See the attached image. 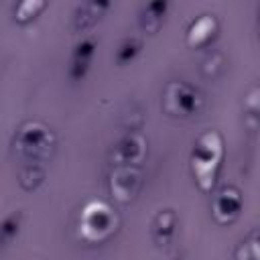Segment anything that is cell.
Instances as JSON below:
<instances>
[{
	"mask_svg": "<svg viewBox=\"0 0 260 260\" xmlns=\"http://www.w3.org/2000/svg\"><path fill=\"white\" fill-rule=\"evenodd\" d=\"M221 160H223L221 134L217 130L201 132L193 142L189 162H191V173L195 177V183L203 193H209L215 187Z\"/></svg>",
	"mask_w": 260,
	"mask_h": 260,
	"instance_id": "cell-1",
	"label": "cell"
},
{
	"mask_svg": "<svg viewBox=\"0 0 260 260\" xmlns=\"http://www.w3.org/2000/svg\"><path fill=\"white\" fill-rule=\"evenodd\" d=\"M55 146H57V138L53 130L39 120L22 122L12 136V150L22 160V165L49 162L55 152Z\"/></svg>",
	"mask_w": 260,
	"mask_h": 260,
	"instance_id": "cell-2",
	"label": "cell"
},
{
	"mask_svg": "<svg viewBox=\"0 0 260 260\" xmlns=\"http://www.w3.org/2000/svg\"><path fill=\"white\" fill-rule=\"evenodd\" d=\"M118 230V215L110 203L102 199H89L83 203L77 219L79 238L87 244H102Z\"/></svg>",
	"mask_w": 260,
	"mask_h": 260,
	"instance_id": "cell-3",
	"label": "cell"
},
{
	"mask_svg": "<svg viewBox=\"0 0 260 260\" xmlns=\"http://www.w3.org/2000/svg\"><path fill=\"white\" fill-rule=\"evenodd\" d=\"M205 106L203 93L187 81H169L162 93V108L171 116H197Z\"/></svg>",
	"mask_w": 260,
	"mask_h": 260,
	"instance_id": "cell-4",
	"label": "cell"
},
{
	"mask_svg": "<svg viewBox=\"0 0 260 260\" xmlns=\"http://www.w3.org/2000/svg\"><path fill=\"white\" fill-rule=\"evenodd\" d=\"M146 150L148 142L144 134L138 130H128L114 142L110 156L116 167H140L146 158Z\"/></svg>",
	"mask_w": 260,
	"mask_h": 260,
	"instance_id": "cell-5",
	"label": "cell"
},
{
	"mask_svg": "<svg viewBox=\"0 0 260 260\" xmlns=\"http://www.w3.org/2000/svg\"><path fill=\"white\" fill-rule=\"evenodd\" d=\"M142 185V173L138 167H114L108 179V189L114 201L118 203H130Z\"/></svg>",
	"mask_w": 260,
	"mask_h": 260,
	"instance_id": "cell-6",
	"label": "cell"
},
{
	"mask_svg": "<svg viewBox=\"0 0 260 260\" xmlns=\"http://www.w3.org/2000/svg\"><path fill=\"white\" fill-rule=\"evenodd\" d=\"M244 209V195L238 187L225 185L211 199V215L217 223H234Z\"/></svg>",
	"mask_w": 260,
	"mask_h": 260,
	"instance_id": "cell-7",
	"label": "cell"
},
{
	"mask_svg": "<svg viewBox=\"0 0 260 260\" xmlns=\"http://www.w3.org/2000/svg\"><path fill=\"white\" fill-rule=\"evenodd\" d=\"M95 51H98V41L93 35H85L73 45L71 55H69V65H67L69 81L79 83L87 77L91 63H93V57H95Z\"/></svg>",
	"mask_w": 260,
	"mask_h": 260,
	"instance_id": "cell-8",
	"label": "cell"
},
{
	"mask_svg": "<svg viewBox=\"0 0 260 260\" xmlns=\"http://www.w3.org/2000/svg\"><path fill=\"white\" fill-rule=\"evenodd\" d=\"M217 32H219V20L215 18V14H199L187 26L185 41L193 49H203L217 37Z\"/></svg>",
	"mask_w": 260,
	"mask_h": 260,
	"instance_id": "cell-9",
	"label": "cell"
},
{
	"mask_svg": "<svg viewBox=\"0 0 260 260\" xmlns=\"http://www.w3.org/2000/svg\"><path fill=\"white\" fill-rule=\"evenodd\" d=\"M177 225H179V215L173 207L158 209L156 215L150 221V238L158 248H167L173 244L177 236Z\"/></svg>",
	"mask_w": 260,
	"mask_h": 260,
	"instance_id": "cell-10",
	"label": "cell"
},
{
	"mask_svg": "<svg viewBox=\"0 0 260 260\" xmlns=\"http://www.w3.org/2000/svg\"><path fill=\"white\" fill-rule=\"evenodd\" d=\"M110 2L108 0H89V2H79L73 10V28L77 32H85L89 28H93L102 16L106 14V10H110Z\"/></svg>",
	"mask_w": 260,
	"mask_h": 260,
	"instance_id": "cell-11",
	"label": "cell"
},
{
	"mask_svg": "<svg viewBox=\"0 0 260 260\" xmlns=\"http://www.w3.org/2000/svg\"><path fill=\"white\" fill-rule=\"evenodd\" d=\"M169 0H150L146 4H142L140 12H138V26L142 32L154 35L160 30L167 12H169Z\"/></svg>",
	"mask_w": 260,
	"mask_h": 260,
	"instance_id": "cell-12",
	"label": "cell"
},
{
	"mask_svg": "<svg viewBox=\"0 0 260 260\" xmlns=\"http://www.w3.org/2000/svg\"><path fill=\"white\" fill-rule=\"evenodd\" d=\"M22 221H24V213L22 209H14L10 213H6L0 219V250L6 248L22 230Z\"/></svg>",
	"mask_w": 260,
	"mask_h": 260,
	"instance_id": "cell-13",
	"label": "cell"
},
{
	"mask_svg": "<svg viewBox=\"0 0 260 260\" xmlns=\"http://www.w3.org/2000/svg\"><path fill=\"white\" fill-rule=\"evenodd\" d=\"M45 8H47V2H43V0H20L12 6V18L16 24H28Z\"/></svg>",
	"mask_w": 260,
	"mask_h": 260,
	"instance_id": "cell-14",
	"label": "cell"
},
{
	"mask_svg": "<svg viewBox=\"0 0 260 260\" xmlns=\"http://www.w3.org/2000/svg\"><path fill=\"white\" fill-rule=\"evenodd\" d=\"M140 53H142V41H140V37L128 35V37H124V39L120 41L114 59H116V63H118L120 67H124V65H130Z\"/></svg>",
	"mask_w": 260,
	"mask_h": 260,
	"instance_id": "cell-15",
	"label": "cell"
},
{
	"mask_svg": "<svg viewBox=\"0 0 260 260\" xmlns=\"http://www.w3.org/2000/svg\"><path fill=\"white\" fill-rule=\"evenodd\" d=\"M45 175H47L45 165H22L18 183L24 191H35L45 181Z\"/></svg>",
	"mask_w": 260,
	"mask_h": 260,
	"instance_id": "cell-16",
	"label": "cell"
},
{
	"mask_svg": "<svg viewBox=\"0 0 260 260\" xmlns=\"http://www.w3.org/2000/svg\"><path fill=\"white\" fill-rule=\"evenodd\" d=\"M258 232L252 230L242 242L240 246L236 248V254H234V260H260V254H258Z\"/></svg>",
	"mask_w": 260,
	"mask_h": 260,
	"instance_id": "cell-17",
	"label": "cell"
}]
</instances>
